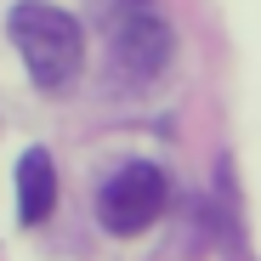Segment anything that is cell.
I'll return each mask as SVG.
<instances>
[{"instance_id":"6da1fadb","label":"cell","mask_w":261,"mask_h":261,"mask_svg":"<svg viewBox=\"0 0 261 261\" xmlns=\"http://www.w3.org/2000/svg\"><path fill=\"white\" fill-rule=\"evenodd\" d=\"M6 34L12 46L29 68V80L40 85V91H63V85L80 74L85 63V40H80V23L57 6H46V0H23V6H12L6 17Z\"/></svg>"},{"instance_id":"7a4b0ae2","label":"cell","mask_w":261,"mask_h":261,"mask_svg":"<svg viewBox=\"0 0 261 261\" xmlns=\"http://www.w3.org/2000/svg\"><path fill=\"white\" fill-rule=\"evenodd\" d=\"M97 17L114 51V74L125 68L130 80H153L170 63V23L159 0H97Z\"/></svg>"},{"instance_id":"3957f363","label":"cell","mask_w":261,"mask_h":261,"mask_svg":"<svg viewBox=\"0 0 261 261\" xmlns=\"http://www.w3.org/2000/svg\"><path fill=\"white\" fill-rule=\"evenodd\" d=\"M165 199H170L165 170L137 159V165L114 170V176L102 182V193H97V222H102V233H114V239L148 233L159 216H165Z\"/></svg>"},{"instance_id":"277c9868","label":"cell","mask_w":261,"mask_h":261,"mask_svg":"<svg viewBox=\"0 0 261 261\" xmlns=\"http://www.w3.org/2000/svg\"><path fill=\"white\" fill-rule=\"evenodd\" d=\"M57 204V170H51V153L46 148H29L17 159V216L23 222H46Z\"/></svg>"}]
</instances>
